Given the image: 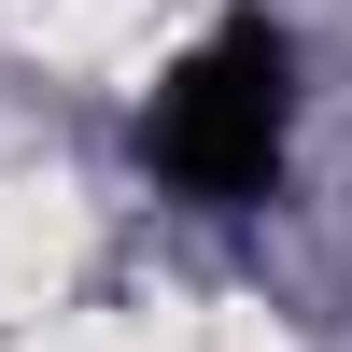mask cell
Instances as JSON below:
<instances>
[{"label":"cell","instance_id":"1","mask_svg":"<svg viewBox=\"0 0 352 352\" xmlns=\"http://www.w3.org/2000/svg\"><path fill=\"white\" fill-rule=\"evenodd\" d=\"M282 141H296V43L268 14H226L184 71L141 113V155L197 197V212H240V197L282 184Z\"/></svg>","mask_w":352,"mask_h":352}]
</instances>
